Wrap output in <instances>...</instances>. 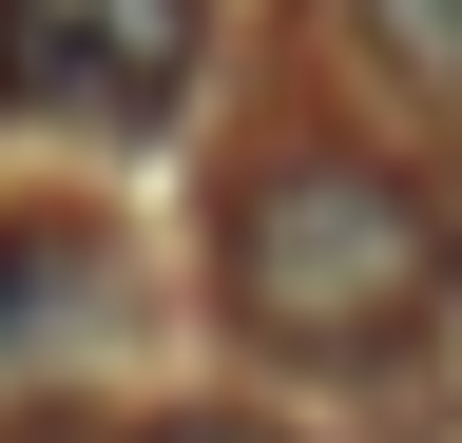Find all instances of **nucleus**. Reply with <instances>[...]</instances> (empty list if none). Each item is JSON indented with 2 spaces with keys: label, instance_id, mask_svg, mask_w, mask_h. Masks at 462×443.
I'll return each instance as SVG.
<instances>
[{
  "label": "nucleus",
  "instance_id": "obj_1",
  "mask_svg": "<svg viewBox=\"0 0 462 443\" xmlns=\"http://www.w3.org/2000/svg\"><path fill=\"white\" fill-rule=\"evenodd\" d=\"M231 328H270V347L309 366H385L404 328L443 309V212L366 174V154H270L251 193H231Z\"/></svg>",
  "mask_w": 462,
  "mask_h": 443
},
{
  "label": "nucleus",
  "instance_id": "obj_2",
  "mask_svg": "<svg viewBox=\"0 0 462 443\" xmlns=\"http://www.w3.org/2000/svg\"><path fill=\"white\" fill-rule=\"evenodd\" d=\"M193 59H212V0H0V97L20 116H78V135L173 116Z\"/></svg>",
  "mask_w": 462,
  "mask_h": 443
},
{
  "label": "nucleus",
  "instance_id": "obj_3",
  "mask_svg": "<svg viewBox=\"0 0 462 443\" xmlns=\"http://www.w3.org/2000/svg\"><path fill=\"white\" fill-rule=\"evenodd\" d=\"M346 39H366L404 97H462V0H346Z\"/></svg>",
  "mask_w": 462,
  "mask_h": 443
},
{
  "label": "nucleus",
  "instance_id": "obj_4",
  "mask_svg": "<svg viewBox=\"0 0 462 443\" xmlns=\"http://www.w3.org/2000/svg\"><path fill=\"white\" fill-rule=\"evenodd\" d=\"M154 443H289V424H231V405H193V424H154Z\"/></svg>",
  "mask_w": 462,
  "mask_h": 443
},
{
  "label": "nucleus",
  "instance_id": "obj_5",
  "mask_svg": "<svg viewBox=\"0 0 462 443\" xmlns=\"http://www.w3.org/2000/svg\"><path fill=\"white\" fill-rule=\"evenodd\" d=\"M443 270H462V232H443Z\"/></svg>",
  "mask_w": 462,
  "mask_h": 443
}]
</instances>
